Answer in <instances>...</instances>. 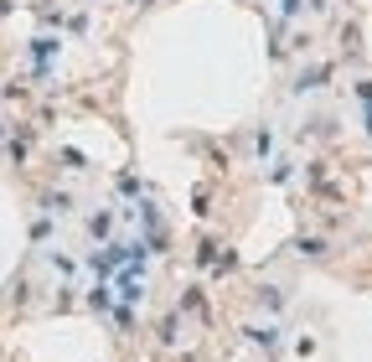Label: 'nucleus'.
<instances>
[{"label":"nucleus","instance_id":"f257e3e1","mask_svg":"<svg viewBox=\"0 0 372 362\" xmlns=\"http://www.w3.org/2000/svg\"><path fill=\"white\" fill-rule=\"evenodd\" d=\"M367 129H372V114H367Z\"/></svg>","mask_w":372,"mask_h":362}]
</instances>
